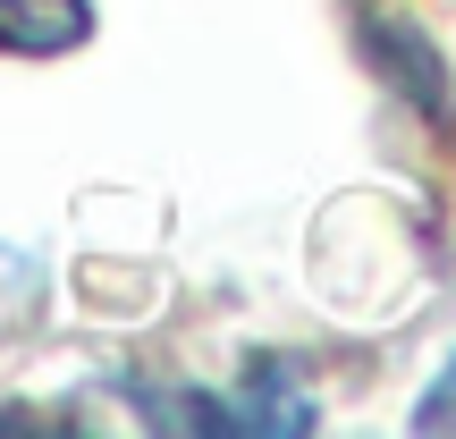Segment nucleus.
<instances>
[{
    "instance_id": "f257e3e1",
    "label": "nucleus",
    "mask_w": 456,
    "mask_h": 439,
    "mask_svg": "<svg viewBox=\"0 0 456 439\" xmlns=\"http://www.w3.org/2000/svg\"><path fill=\"white\" fill-rule=\"evenodd\" d=\"M220 414H228V431H271V439L313 431V397H305V380H296L288 355H254Z\"/></svg>"
},
{
    "instance_id": "f03ea898",
    "label": "nucleus",
    "mask_w": 456,
    "mask_h": 439,
    "mask_svg": "<svg viewBox=\"0 0 456 439\" xmlns=\"http://www.w3.org/2000/svg\"><path fill=\"white\" fill-rule=\"evenodd\" d=\"M94 34V0H0V51L9 60H60Z\"/></svg>"
},
{
    "instance_id": "7ed1b4c3",
    "label": "nucleus",
    "mask_w": 456,
    "mask_h": 439,
    "mask_svg": "<svg viewBox=\"0 0 456 439\" xmlns=\"http://www.w3.org/2000/svg\"><path fill=\"white\" fill-rule=\"evenodd\" d=\"M414 423H423V431H456V355H448V372L431 380V397L414 406Z\"/></svg>"
}]
</instances>
